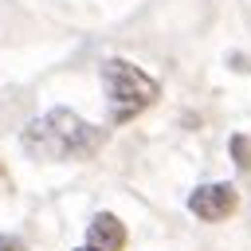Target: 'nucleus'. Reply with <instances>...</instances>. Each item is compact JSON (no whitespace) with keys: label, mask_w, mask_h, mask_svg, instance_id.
<instances>
[{"label":"nucleus","mask_w":251,"mask_h":251,"mask_svg":"<svg viewBox=\"0 0 251 251\" xmlns=\"http://www.w3.org/2000/svg\"><path fill=\"white\" fill-rule=\"evenodd\" d=\"M20 145L35 161H82L106 145V129L90 126L75 110L59 106V110H47L35 122H27L20 133Z\"/></svg>","instance_id":"f257e3e1"},{"label":"nucleus","mask_w":251,"mask_h":251,"mask_svg":"<svg viewBox=\"0 0 251 251\" xmlns=\"http://www.w3.org/2000/svg\"><path fill=\"white\" fill-rule=\"evenodd\" d=\"M98 75H102V90H106V106H110V122H114V126L133 122V118L145 114V110L157 102V94H161L157 78H149V75H145L137 63H129V59H106Z\"/></svg>","instance_id":"f03ea898"},{"label":"nucleus","mask_w":251,"mask_h":251,"mask_svg":"<svg viewBox=\"0 0 251 251\" xmlns=\"http://www.w3.org/2000/svg\"><path fill=\"white\" fill-rule=\"evenodd\" d=\"M235 208H239V192H235V184H227V180L200 184V188H192V196H188V212H192L196 220H204V224H220V220H227Z\"/></svg>","instance_id":"7ed1b4c3"},{"label":"nucleus","mask_w":251,"mask_h":251,"mask_svg":"<svg viewBox=\"0 0 251 251\" xmlns=\"http://www.w3.org/2000/svg\"><path fill=\"white\" fill-rule=\"evenodd\" d=\"M86 247H94V251H122L126 247V224L114 212H98L86 224Z\"/></svg>","instance_id":"20e7f679"},{"label":"nucleus","mask_w":251,"mask_h":251,"mask_svg":"<svg viewBox=\"0 0 251 251\" xmlns=\"http://www.w3.org/2000/svg\"><path fill=\"white\" fill-rule=\"evenodd\" d=\"M227 149H231V161H235V169H239V173H251V137H243V133H231Z\"/></svg>","instance_id":"39448f33"},{"label":"nucleus","mask_w":251,"mask_h":251,"mask_svg":"<svg viewBox=\"0 0 251 251\" xmlns=\"http://www.w3.org/2000/svg\"><path fill=\"white\" fill-rule=\"evenodd\" d=\"M0 251H24V243L16 235H0Z\"/></svg>","instance_id":"423d86ee"},{"label":"nucleus","mask_w":251,"mask_h":251,"mask_svg":"<svg viewBox=\"0 0 251 251\" xmlns=\"http://www.w3.org/2000/svg\"><path fill=\"white\" fill-rule=\"evenodd\" d=\"M75 251H94V247H75Z\"/></svg>","instance_id":"0eeeda50"}]
</instances>
